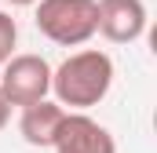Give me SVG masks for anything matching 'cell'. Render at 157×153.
Returning <instances> with one entry per match:
<instances>
[{
  "label": "cell",
  "instance_id": "1",
  "mask_svg": "<svg viewBox=\"0 0 157 153\" xmlns=\"http://www.w3.org/2000/svg\"><path fill=\"white\" fill-rule=\"evenodd\" d=\"M113 58L99 47H84L66 55L51 69V95L66 110H91L113 88Z\"/></svg>",
  "mask_w": 157,
  "mask_h": 153
},
{
  "label": "cell",
  "instance_id": "2",
  "mask_svg": "<svg viewBox=\"0 0 157 153\" xmlns=\"http://www.w3.org/2000/svg\"><path fill=\"white\" fill-rule=\"evenodd\" d=\"M40 37H48L59 47H80L95 37L99 26V4L95 0H37L33 4Z\"/></svg>",
  "mask_w": 157,
  "mask_h": 153
},
{
  "label": "cell",
  "instance_id": "3",
  "mask_svg": "<svg viewBox=\"0 0 157 153\" xmlns=\"http://www.w3.org/2000/svg\"><path fill=\"white\" fill-rule=\"evenodd\" d=\"M0 95L11 102V110L29 106L37 99L51 95V66L44 55H11L7 62H0Z\"/></svg>",
  "mask_w": 157,
  "mask_h": 153
},
{
  "label": "cell",
  "instance_id": "4",
  "mask_svg": "<svg viewBox=\"0 0 157 153\" xmlns=\"http://www.w3.org/2000/svg\"><path fill=\"white\" fill-rule=\"evenodd\" d=\"M55 153H117L113 135L84 110H66V120L51 142Z\"/></svg>",
  "mask_w": 157,
  "mask_h": 153
},
{
  "label": "cell",
  "instance_id": "5",
  "mask_svg": "<svg viewBox=\"0 0 157 153\" xmlns=\"http://www.w3.org/2000/svg\"><path fill=\"white\" fill-rule=\"evenodd\" d=\"M99 4V26L95 33L110 44H135L146 33V4L143 0H95Z\"/></svg>",
  "mask_w": 157,
  "mask_h": 153
},
{
  "label": "cell",
  "instance_id": "6",
  "mask_svg": "<svg viewBox=\"0 0 157 153\" xmlns=\"http://www.w3.org/2000/svg\"><path fill=\"white\" fill-rule=\"evenodd\" d=\"M66 120V106H59L55 99H37L29 106H22V117H18V135L37 146V150H51L59 128Z\"/></svg>",
  "mask_w": 157,
  "mask_h": 153
},
{
  "label": "cell",
  "instance_id": "7",
  "mask_svg": "<svg viewBox=\"0 0 157 153\" xmlns=\"http://www.w3.org/2000/svg\"><path fill=\"white\" fill-rule=\"evenodd\" d=\"M15 44H18V22L11 18V11H0V62L15 55Z\"/></svg>",
  "mask_w": 157,
  "mask_h": 153
},
{
  "label": "cell",
  "instance_id": "8",
  "mask_svg": "<svg viewBox=\"0 0 157 153\" xmlns=\"http://www.w3.org/2000/svg\"><path fill=\"white\" fill-rule=\"evenodd\" d=\"M7 120H11V102H7V99L0 95V131L7 128Z\"/></svg>",
  "mask_w": 157,
  "mask_h": 153
},
{
  "label": "cell",
  "instance_id": "9",
  "mask_svg": "<svg viewBox=\"0 0 157 153\" xmlns=\"http://www.w3.org/2000/svg\"><path fill=\"white\" fill-rule=\"evenodd\" d=\"M7 4H11V7H33L37 0H7Z\"/></svg>",
  "mask_w": 157,
  "mask_h": 153
}]
</instances>
